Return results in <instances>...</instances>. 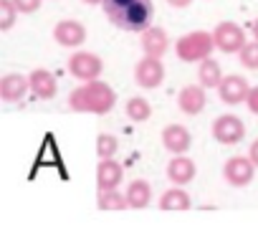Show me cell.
<instances>
[{"mask_svg":"<svg viewBox=\"0 0 258 248\" xmlns=\"http://www.w3.org/2000/svg\"><path fill=\"white\" fill-rule=\"evenodd\" d=\"M101 8L116 28L129 33H145L155 18L152 0H104Z\"/></svg>","mask_w":258,"mask_h":248,"instance_id":"obj_1","label":"cell"},{"mask_svg":"<svg viewBox=\"0 0 258 248\" xmlns=\"http://www.w3.org/2000/svg\"><path fill=\"white\" fill-rule=\"evenodd\" d=\"M116 104V94L106 81H86L69 94V106L76 114H109Z\"/></svg>","mask_w":258,"mask_h":248,"instance_id":"obj_2","label":"cell"},{"mask_svg":"<svg viewBox=\"0 0 258 248\" xmlns=\"http://www.w3.org/2000/svg\"><path fill=\"white\" fill-rule=\"evenodd\" d=\"M215 51V38L208 31H190L175 43V53L182 64H203Z\"/></svg>","mask_w":258,"mask_h":248,"instance_id":"obj_3","label":"cell"},{"mask_svg":"<svg viewBox=\"0 0 258 248\" xmlns=\"http://www.w3.org/2000/svg\"><path fill=\"white\" fill-rule=\"evenodd\" d=\"M101 71H104V61L96 53H91V51H79V53H74L69 58V74L74 79H79L81 84L99 81Z\"/></svg>","mask_w":258,"mask_h":248,"instance_id":"obj_4","label":"cell"},{"mask_svg":"<svg viewBox=\"0 0 258 248\" xmlns=\"http://www.w3.org/2000/svg\"><path fill=\"white\" fill-rule=\"evenodd\" d=\"M213 137L218 145L223 147H233L238 145L243 137H245V124L240 116L235 114H220L215 121H213Z\"/></svg>","mask_w":258,"mask_h":248,"instance_id":"obj_5","label":"cell"},{"mask_svg":"<svg viewBox=\"0 0 258 248\" xmlns=\"http://www.w3.org/2000/svg\"><path fill=\"white\" fill-rule=\"evenodd\" d=\"M213 38H215V48L223 51V53H240L243 46L248 43L245 41V31L238 23H233V21L218 23L215 31H213Z\"/></svg>","mask_w":258,"mask_h":248,"instance_id":"obj_6","label":"cell"},{"mask_svg":"<svg viewBox=\"0 0 258 248\" xmlns=\"http://www.w3.org/2000/svg\"><path fill=\"white\" fill-rule=\"evenodd\" d=\"M135 81L142 89H157L165 81V64H162V58L142 56L135 64Z\"/></svg>","mask_w":258,"mask_h":248,"instance_id":"obj_7","label":"cell"},{"mask_svg":"<svg viewBox=\"0 0 258 248\" xmlns=\"http://www.w3.org/2000/svg\"><path fill=\"white\" fill-rule=\"evenodd\" d=\"M223 177L233 188H245L255 177V165L250 162V157H230L223 165Z\"/></svg>","mask_w":258,"mask_h":248,"instance_id":"obj_8","label":"cell"},{"mask_svg":"<svg viewBox=\"0 0 258 248\" xmlns=\"http://www.w3.org/2000/svg\"><path fill=\"white\" fill-rule=\"evenodd\" d=\"M53 41L63 48H79L84 46L86 41V26L74 21V18H66V21H58L53 26Z\"/></svg>","mask_w":258,"mask_h":248,"instance_id":"obj_9","label":"cell"},{"mask_svg":"<svg viewBox=\"0 0 258 248\" xmlns=\"http://www.w3.org/2000/svg\"><path fill=\"white\" fill-rule=\"evenodd\" d=\"M248 94H250V84H248L240 74H228V76L223 79V84L218 86V96H220V101L228 104V106L245 104Z\"/></svg>","mask_w":258,"mask_h":248,"instance_id":"obj_10","label":"cell"},{"mask_svg":"<svg viewBox=\"0 0 258 248\" xmlns=\"http://www.w3.org/2000/svg\"><path fill=\"white\" fill-rule=\"evenodd\" d=\"M162 147L172 155H185L192 147V135L182 124H167L162 130Z\"/></svg>","mask_w":258,"mask_h":248,"instance_id":"obj_11","label":"cell"},{"mask_svg":"<svg viewBox=\"0 0 258 248\" xmlns=\"http://www.w3.org/2000/svg\"><path fill=\"white\" fill-rule=\"evenodd\" d=\"M205 104H208V94H205V86H200V84L182 86V91L177 94V106L187 116H198L205 109Z\"/></svg>","mask_w":258,"mask_h":248,"instance_id":"obj_12","label":"cell"},{"mask_svg":"<svg viewBox=\"0 0 258 248\" xmlns=\"http://www.w3.org/2000/svg\"><path fill=\"white\" fill-rule=\"evenodd\" d=\"M28 81H31V94L41 101H51L58 91V81L48 69H33Z\"/></svg>","mask_w":258,"mask_h":248,"instance_id":"obj_13","label":"cell"},{"mask_svg":"<svg viewBox=\"0 0 258 248\" xmlns=\"http://www.w3.org/2000/svg\"><path fill=\"white\" fill-rule=\"evenodd\" d=\"M195 175H198V167L187 155H175L167 165V177L175 188H185L187 182L195 180Z\"/></svg>","mask_w":258,"mask_h":248,"instance_id":"obj_14","label":"cell"},{"mask_svg":"<svg viewBox=\"0 0 258 248\" xmlns=\"http://www.w3.org/2000/svg\"><path fill=\"white\" fill-rule=\"evenodd\" d=\"M170 48V36L165 28H157V26H150L145 33H142V51L145 56H152V58H165Z\"/></svg>","mask_w":258,"mask_h":248,"instance_id":"obj_15","label":"cell"},{"mask_svg":"<svg viewBox=\"0 0 258 248\" xmlns=\"http://www.w3.org/2000/svg\"><path fill=\"white\" fill-rule=\"evenodd\" d=\"M124 167L116 160H99L96 165V190H116L121 185Z\"/></svg>","mask_w":258,"mask_h":248,"instance_id":"obj_16","label":"cell"},{"mask_svg":"<svg viewBox=\"0 0 258 248\" xmlns=\"http://www.w3.org/2000/svg\"><path fill=\"white\" fill-rule=\"evenodd\" d=\"M28 91H31V81L21 74H6L0 79V99L8 101V104L21 101Z\"/></svg>","mask_w":258,"mask_h":248,"instance_id":"obj_17","label":"cell"},{"mask_svg":"<svg viewBox=\"0 0 258 248\" xmlns=\"http://www.w3.org/2000/svg\"><path fill=\"white\" fill-rule=\"evenodd\" d=\"M124 195H126L129 208L142 210V208H147V205H150V200H152V185H150L147 180H132Z\"/></svg>","mask_w":258,"mask_h":248,"instance_id":"obj_18","label":"cell"},{"mask_svg":"<svg viewBox=\"0 0 258 248\" xmlns=\"http://www.w3.org/2000/svg\"><path fill=\"white\" fill-rule=\"evenodd\" d=\"M223 69H220V64L215 61V58H208V61H203V64H198V81H200V86H205V89H218L220 84H223Z\"/></svg>","mask_w":258,"mask_h":248,"instance_id":"obj_19","label":"cell"},{"mask_svg":"<svg viewBox=\"0 0 258 248\" xmlns=\"http://www.w3.org/2000/svg\"><path fill=\"white\" fill-rule=\"evenodd\" d=\"M190 205H192V200L185 193V188H170L160 198V208L162 210H190Z\"/></svg>","mask_w":258,"mask_h":248,"instance_id":"obj_20","label":"cell"},{"mask_svg":"<svg viewBox=\"0 0 258 248\" xmlns=\"http://www.w3.org/2000/svg\"><path fill=\"white\" fill-rule=\"evenodd\" d=\"M96 208L99 210H124L129 208V203H126V195H121L119 190H99Z\"/></svg>","mask_w":258,"mask_h":248,"instance_id":"obj_21","label":"cell"},{"mask_svg":"<svg viewBox=\"0 0 258 248\" xmlns=\"http://www.w3.org/2000/svg\"><path fill=\"white\" fill-rule=\"evenodd\" d=\"M124 111H126V116L132 119V121H147L152 116V104L145 96H132V99L126 101Z\"/></svg>","mask_w":258,"mask_h":248,"instance_id":"obj_22","label":"cell"},{"mask_svg":"<svg viewBox=\"0 0 258 248\" xmlns=\"http://www.w3.org/2000/svg\"><path fill=\"white\" fill-rule=\"evenodd\" d=\"M116 150H119V140H116L114 135L101 132V135L96 137V155H99V160H114Z\"/></svg>","mask_w":258,"mask_h":248,"instance_id":"obj_23","label":"cell"},{"mask_svg":"<svg viewBox=\"0 0 258 248\" xmlns=\"http://www.w3.org/2000/svg\"><path fill=\"white\" fill-rule=\"evenodd\" d=\"M18 21V8L13 0H0V31H11Z\"/></svg>","mask_w":258,"mask_h":248,"instance_id":"obj_24","label":"cell"},{"mask_svg":"<svg viewBox=\"0 0 258 248\" xmlns=\"http://www.w3.org/2000/svg\"><path fill=\"white\" fill-rule=\"evenodd\" d=\"M238 61L243 69L248 71H258V41H248L243 46V51L238 53Z\"/></svg>","mask_w":258,"mask_h":248,"instance_id":"obj_25","label":"cell"},{"mask_svg":"<svg viewBox=\"0 0 258 248\" xmlns=\"http://www.w3.org/2000/svg\"><path fill=\"white\" fill-rule=\"evenodd\" d=\"M13 3H16L18 13H23V16H31V13H36V11L41 8V3H43V0H13Z\"/></svg>","mask_w":258,"mask_h":248,"instance_id":"obj_26","label":"cell"},{"mask_svg":"<svg viewBox=\"0 0 258 248\" xmlns=\"http://www.w3.org/2000/svg\"><path fill=\"white\" fill-rule=\"evenodd\" d=\"M245 106L250 114H258V86H250V94L245 99Z\"/></svg>","mask_w":258,"mask_h":248,"instance_id":"obj_27","label":"cell"},{"mask_svg":"<svg viewBox=\"0 0 258 248\" xmlns=\"http://www.w3.org/2000/svg\"><path fill=\"white\" fill-rule=\"evenodd\" d=\"M248 157H250V162L258 167V140H253V145H250V150H248Z\"/></svg>","mask_w":258,"mask_h":248,"instance_id":"obj_28","label":"cell"},{"mask_svg":"<svg viewBox=\"0 0 258 248\" xmlns=\"http://www.w3.org/2000/svg\"><path fill=\"white\" fill-rule=\"evenodd\" d=\"M167 3H170L172 8H187V6L192 3V0H167Z\"/></svg>","mask_w":258,"mask_h":248,"instance_id":"obj_29","label":"cell"},{"mask_svg":"<svg viewBox=\"0 0 258 248\" xmlns=\"http://www.w3.org/2000/svg\"><path fill=\"white\" fill-rule=\"evenodd\" d=\"M250 33H253V41H258V18L250 23Z\"/></svg>","mask_w":258,"mask_h":248,"instance_id":"obj_30","label":"cell"},{"mask_svg":"<svg viewBox=\"0 0 258 248\" xmlns=\"http://www.w3.org/2000/svg\"><path fill=\"white\" fill-rule=\"evenodd\" d=\"M81 3H86V6H99V3H104V0H81Z\"/></svg>","mask_w":258,"mask_h":248,"instance_id":"obj_31","label":"cell"}]
</instances>
